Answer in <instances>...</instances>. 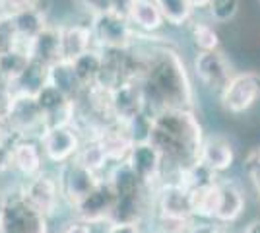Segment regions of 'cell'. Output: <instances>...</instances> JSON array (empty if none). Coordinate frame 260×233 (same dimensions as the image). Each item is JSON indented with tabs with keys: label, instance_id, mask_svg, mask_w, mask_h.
<instances>
[{
	"label": "cell",
	"instance_id": "cell-1",
	"mask_svg": "<svg viewBox=\"0 0 260 233\" xmlns=\"http://www.w3.org/2000/svg\"><path fill=\"white\" fill-rule=\"evenodd\" d=\"M136 47L142 56L138 80L148 111L153 115L163 109H192L194 88L181 53L163 41L148 43V47H140L136 41Z\"/></svg>",
	"mask_w": 260,
	"mask_h": 233
},
{
	"label": "cell",
	"instance_id": "cell-2",
	"mask_svg": "<svg viewBox=\"0 0 260 233\" xmlns=\"http://www.w3.org/2000/svg\"><path fill=\"white\" fill-rule=\"evenodd\" d=\"M204 128L194 109H163L152 115L148 142L161 154L165 177L177 179L200 157Z\"/></svg>",
	"mask_w": 260,
	"mask_h": 233
},
{
	"label": "cell",
	"instance_id": "cell-3",
	"mask_svg": "<svg viewBox=\"0 0 260 233\" xmlns=\"http://www.w3.org/2000/svg\"><path fill=\"white\" fill-rule=\"evenodd\" d=\"M107 179L113 185L115 198H117L115 212H113V222H144L150 214V208H152L153 190L142 183L126 161L111 167Z\"/></svg>",
	"mask_w": 260,
	"mask_h": 233
},
{
	"label": "cell",
	"instance_id": "cell-4",
	"mask_svg": "<svg viewBox=\"0 0 260 233\" xmlns=\"http://www.w3.org/2000/svg\"><path fill=\"white\" fill-rule=\"evenodd\" d=\"M0 233H49V218L25 198L22 189L2 192Z\"/></svg>",
	"mask_w": 260,
	"mask_h": 233
},
{
	"label": "cell",
	"instance_id": "cell-5",
	"mask_svg": "<svg viewBox=\"0 0 260 233\" xmlns=\"http://www.w3.org/2000/svg\"><path fill=\"white\" fill-rule=\"evenodd\" d=\"M148 216L171 222H196L192 192L179 179H163L152 192V208Z\"/></svg>",
	"mask_w": 260,
	"mask_h": 233
},
{
	"label": "cell",
	"instance_id": "cell-6",
	"mask_svg": "<svg viewBox=\"0 0 260 233\" xmlns=\"http://www.w3.org/2000/svg\"><path fill=\"white\" fill-rule=\"evenodd\" d=\"M93 45L101 51H128L138 41V31L124 12H105L89 18Z\"/></svg>",
	"mask_w": 260,
	"mask_h": 233
},
{
	"label": "cell",
	"instance_id": "cell-7",
	"mask_svg": "<svg viewBox=\"0 0 260 233\" xmlns=\"http://www.w3.org/2000/svg\"><path fill=\"white\" fill-rule=\"evenodd\" d=\"M8 126L14 138H31L39 140L47 130L43 111L35 95H12L8 107Z\"/></svg>",
	"mask_w": 260,
	"mask_h": 233
},
{
	"label": "cell",
	"instance_id": "cell-8",
	"mask_svg": "<svg viewBox=\"0 0 260 233\" xmlns=\"http://www.w3.org/2000/svg\"><path fill=\"white\" fill-rule=\"evenodd\" d=\"M109 105H111L115 122L124 124V126H128L130 122H134L144 113H150L146 105L144 88H142L140 80L136 78L122 80L115 88L109 89Z\"/></svg>",
	"mask_w": 260,
	"mask_h": 233
},
{
	"label": "cell",
	"instance_id": "cell-9",
	"mask_svg": "<svg viewBox=\"0 0 260 233\" xmlns=\"http://www.w3.org/2000/svg\"><path fill=\"white\" fill-rule=\"evenodd\" d=\"M82 142H84V138L76 128V124L51 126L39 138V144H41L47 163H54L56 167L72 161L80 152Z\"/></svg>",
	"mask_w": 260,
	"mask_h": 233
},
{
	"label": "cell",
	"instance_id": "cell-10",
	"mask_svg": "<svg viewBox=\"0 0 260 233\" xmlns=\"http://www.w3.org/2000/svg\"><path fill=\"white\" fill-rule=\"evenodd\" d=\"M56 179H58L62 200H64L66 206L72 210L76 204H80L91 190L98 187L99 181L103 177L93 173L91 169H87L86 165H82L74 157L72 161L58 167Z\"/></svg>",
	"mask_w": 260,
	"mask_h": 233
},
{
	"label": "cell",
	"instance_id": "cell-11",
	"mask_svg": "<svg viewBox=\"0 0 260 233\" xmlns=\"http://www.w3.org/2000/svg\"><path fill=\"white\" fill-rule=\"evenodd\" d=\"M115 190L107 177L99 181V185L87 194L80 204L72 208L74 218L87 222L91 225H107L113 222V212H115Z\"/></svg>",
	"mask_w": 260,
	"mask_h": 233
},
{
	"label": "cell",
	"instance_id": "cell-12",
	"mask_svg": "<svg viewBox=\"0 0 260 233\" xmlns=\"http://www.w3.org/2000/svg\"><path fill=\"white\" fill-rule=\"evenodd\" d=\"M20 189L25 194V198L29 200L43 216H47L49 220L56 216L60 204H64L56 173H49L47 169L43 173L35 175V177L25 179L23 185H20Z\"/></svg>",
	"mask_w": 260,
	"mask_h": 233
},
{
	"label": "cell",
	"instance_id": "cell-13",
	"mask_svg": "<svg viewBox=\"0 0 260 233\" xmlns=\"http://www.w3.org/2000/svg\"><path fill=\"white\" fill-rule=\"evenodd\" d=\"M260 97L258 72H239L229 80V84L219 93L223 109L233 115L249 111Z\"/></svg>",
	"mask_w": 260,
	"mask_h": 233
},
{
	"label": "cell",
	"instance_id": "cell-14",
	"mask_svg": "<svg viewBox=\"0 0 260 233\" xmlns=\"http://www.w3.org/2000/svg\"><path fill=\"white\" fill-rule=\"evenodd\" d=\"M192 70L202 86H206L208 89L217 91V93H221L223 88L229 84V80L235 76L231 62L219 49L217 51H198L192 60Z\"/></svg>",
	"mask_w": 260,
	"mask_h": 233
},
{
	"label": "cell",
	"instance_id": "cell-15",
	"mask_svg": "<svg viewBox=\"0 0 260 233\" xmlns=\"http://www.w3.org/2000/svg\"><path fill=\"white\" fill-rule=\"evenodd\" d=\"M128 167L138 175L142 183L150 189H155L165 177V163H163L161 154L153 148L148 140L144 142H134L126 157Z\"/></svg>",
	"mask_w": 260,
	"mask_h": 233
},
{
	"label": "cell",
	"instance_id": "cell-16",
	"mask_svg": "<svg viewBox=\"0 0 260 233\" xmlns=\"http://www.w3.org/2000/svg\"><path fill=\"white\" fill-rule=\"evenodd\" d=\"M35 99L43 111L47 128L58 126V124H74L76 101L64 95L60 89H56L51 84H45L43 88L35 93Z\"/></svg>",
	"mask_w": 260,
	"mask_h": 233
},
{
	"label": "cell",
	"instance_id": "cell-17",
	"mask_svg": "<svg viewBox=\"0 0 260 233\" xmlns=\"http://www.w3.org/2000/svg\"><path fill=\"white\" fill-rule=\"evenodd\" d=\"M245 210V194L235 181L219 177L217 181V204L214 223L217 225H229L237 222Z\"/></svg>",
	"mask_w": 260,
	"mask_h": 233
},
{
	"label": "cell",
	"instance_id": "cell-18",
	"mask_svg": "<svg viewBox=\"0 0 260 233\" xmlns=\"http://www.w3.org/2000/svg\"><path fill=\"white\" fill-rule=\"evenodd\" d=\"M45 163H47V159H45L39 140L16 138L14 148H12V169L16 173H20L23 181L43 173Z\"/></svg>",
	"mask_w": 260,
	"mask_h": 233
},
{
	"label": "cell",
	"instance_id": "cell-19",
	"mask_svg": "<svg viewBox=\"0 0 260 233\" xmlns=\"http://www.w3.org/2000/svg\"><path fill=\"white\" fill-rule=\"evenodd\" d=\"M198 161L210 171H214L216 175L225 173L231 169L233 161H235V148L229 142V138L221 136V134H214V136H206L202 148H200V157Z\"/></svg>",
	"mask_w": 260,
	"mask_h": 233
},
{
	"label": "cell",
	"instance_id": "cell-20",
	"mask_svg": "<svg viewBox=\"0 0 260 233\" xmlns=\"http://www.w3.org/2000/svg\"><path fill=\"white\" fill-rule=\"evenodd\" d=\"M27 55L33 62L51 68L60 58V25H47L27 45Z\"/></svg>",
	"mask_w": 260,
	"mask_h": 233
},
{
	"label": "cell",
	"instance_id": "cell-21",
	"mask_svg": "<svg viewBox=\"0 0 260 233\" xmlns=\"http://www.w3.org/2000/svg\"><path fill=\"white\" fill-rule=\"evenodd\" d=\"M93 35L89 23H68L60 25V58L66 62H74L76 58L91 51Z\"/></svg>",
	"mask_w": 260,
	"mask_h": 233
},
{
	"label": "cell",
	"instance_id": "cell-22",
	"mask_svg": "<svg viewBox=\"0 0 260 233\" xmlns=\"http://www.w3.org/2000/svg\"><path fill=\"white\" fill-rule=\"evenodd\" d=\"M126 16L134 29L142 35H152L165 25L161 12L153 0H128Z\"/></svg>",
	"mask_w": 260,
	"mask_h": 233
},
{
	"label": "cell",
	"instance_id": "cell-23",
	"mask_svg": "<svg viewBox=\"0 0 260 233\" xmlns=\"http://www.w3.org/2000/svg\"><path fill=\"white\" fill-rule=\"evenodd\" d=\"M103 60H105L103 51L93 47L91 51L84 53L80 58H76L72 62L74 74H76L78 82L84 89H89L99 84V78H101V72H103Z\"/></svg>",
	"mask_w": 260,
	"mask_h": 233
},
{
	"label": "cell",
	"instance_id": "cell-24",
	"mask_svg": "<svg viewBox=\"0 0 260 233\" xmlns=\"http://www.w3.org/2000/svg\"><path fill=\"white\" fill-rule=\"evenodd\" d=\"M76 159L82 165H86L87 169H91L93 173H98L101 177H107V173L111 171V167H113L98 136H87V138H84Z\"/></svg>",
	"mask_w": 260,
	"mask_h": 233
},
{
	"label": "cell",
	"instance_id": "cell-25",
	"mask_svg": "<svg viewBox=\"0 0 260 233\" xmlns=\"http://www.w3.org/2000/svg\"><path fill=\"white\" fill-rule=\"evenodd\" d=\"M47 84H51L56 89H60L64 95H68L70 99L74 101H78V97L84 91V88L78 82L76 74H74L72 62H66V60H58L56 64H53V66L49 68Z\"/></svg>",
	"mask_w": 260,
	"mask_h": 233
},
{
	"label": "cell",
	"instance_id": "cell-26",
	"mask_svg": "<svg viewBox=\"0 0 260 233\" xmlns=\"http://www.w3.org/2000/svg\"><path fill=\"white\" fill-rule=\"evenodd\" d=\"M10 22L25 49H27V45H29V41H31L33 37L39 34V31H43L45 27L49 25V22H47V12H45L43 6L41 8H33L29 12H23L20 16L12 18Z\"/></svg>",
	"mask_w": 260,
	"mask_h": 233
},
{
	"label": "cell",
	"instance_id": "cell-27",
	"mask_svg": "<svg viewBox=\"0 0 260 233\" xmlns=\"http://www.w3.org/2000/svg\"><path fill=\"white\" fill-rule=\"evenodd\" d=\"M153 2L161 12L165 23H169L173 27H181L192 20L194 8H192L190 0H153Z\"/></svg>",
	"mask_w": 260,
	"mask_h": 233
},
{
	"label": "cell",
	"instance_id": "cell-28",
	"mask_svg": "<svg viewBox=\"0 0 260 233\" xmlns=\"http://www.w3.org/2000/svg\"><path fill=\"white\" fill-rule=\"evenodd\" d=\"M190 34H192V41L198 51H217L219 49V35L212 23H194Z\"/></svg>",
	"mask_w": 260,
	"mask_h": 233
},
{
	"label": "cell",
	"instance_id": "cell-29",
	"mask_svg": "<svg viewBox=\"0 0 260 233\" xmlns=\"http://www.w3.org/2000/svg\"><path fill=\"white\" fill-rule=\"evenodd\" d=\"M239 12V0H210L208 4V14L212 22L228 23L231 22Z\"/></svg>",
	"mask_w": 260,
	"mask_h": 233
},
{
	"label": "cell",
	"instance_id": "cell-30",
	"mask_svg": "<svg viewBox=\"0 0 260 233\" xmlns=\"http://www.w3.org/2000/svg\"><path fill=\"white\" fill-rule=\"evenodd\" d=\"M43 0H0V20H12L23 12L41 8Z\"/></svg>",
	"mask_w": 260,
	"mask_h": 233
},
{
	"label": "cell",
	"instance_id": "cell-31",
	"mask_svg": "<svg viewBox=\"0 0 260 233\" xmlns=\"http://www.w3.org/2000/svg\"><path fill=\"white\" fill-rule=\"evenodd\" d=\"M245 171H247V175H249L250 183H252V187L256 190V196H258V202H260V148H252L247 157H245Z\"/></svg>",
	"mask_w": 260,
	"mask_h": 233
},
{
	"label": "cell",
	"instance_id": "cell-32",
	"mask_svg": "<svg viewBox=\"0 0 260 233\" xmlns=\"http://www.w3.org/2000/svg\"><path fill=\"white\" fill-rule=\"evenodd\" d=\"M16 138L14 136H0V173L12 171V148Z\"/></svg>",
	"mask_w": 260,
	"mask_h": 233
},
{
	"label": "cell",
	"instance_id": "cell-33",
	"mask_svg": "<svg viewBox=\"0 0 260 233\" xmlns=\"http://www.w3.org/2000/svg\"><path fill=\"white\" fill-rule=\"evenodd\" d=\"M103 233H144L142 223H132V222H111L105 225Z\"/></svg>",
	"mask_w": 260,
	"mask_h": 233
},
{
	"label": "cell",
	"instance_id": "cell-34",
	"mask_svg": "<svg viewBox=\"0 0 260 233\" xmlns=\"http://www.w3.org/2000/svg\"><path fill=\"white\" fill-rule=\"evenodd\" d=\"M60 233H95V225H91V223H87V222H82V220H78V218H72L70 222H66L64 225H62Z\"/></svg>",
	"mask_w": 260,
	"mask_h": 233
},
{
	"label": "cell",
	"instance_id": "cell-35",
	"mask_svg": "<svg viewBox=\"0 0 260 233\" xmlns=\"http://www.w3.org/2000/svg\"><path fill=\"white\" fill-rule=\"evenodd\" d=\"M217 227V223L214 222H204V220H196L184 233H214Z\"/></svg>",
	"mask_w": 260,
	"mask_h": 233
},
{
	"label": "cell",
	"instance_id": "cell-36",
	"mask_svg": "<svg viewBox=\"0 0 260 233\" xmlns=\"http://www.w3.org/2000/svg\"><path fill=\"white\" fill-rule=\"evenodd\" d=\"M12 101V91L6 84L0 82V115H8V107Z\"/></svg>",
	"mask_w": 260,
	"mask_h": 233
},
{
	"label": "cell",
	"instance_id": "cell-37",
	"mask_svg": "<svg viewBox=\"0 0 260 233\" xmlns=\"http://www.w3.org/2000/svg\"><path fill=\"white\" fill-rule=\"evenodd\" d=\"M243 233H260V218L258 220H252V222L245 227V231Z\"/></svg>",
	"mask_w": 260,
	"mask_h": 233
},
{
	"label": "cell",
	"instance_id": "cell-38",
	"mask_svg": "<svg viewBox=\"0 0 260 233\" xmlns=\"http://www.w3.org/2000/svg\"><path fill=\"white\" fill-rule=\"evenodd\" d=\"M190 4H192L194 10H202V8H208L210 0H190Z\"/></svg>",
	"mask_w": 260,
	"mask_h": 233
},
{
	"label": "cell",
	"instance_id": "cell-39",
	"mask_svg": "<svg viewBox=\"0 0 260 233\" xmlns=\"http://www.w3.org/2000/svg\"><path fill=\"white\" fill-rule=\"evenodd\" d=\"M214 233H231V231H229V229L225 227V225H217L216 231H214Z\"/></svg>",
	"mask_w": 260,
	"mask_h": 233
},
{
	"label": "cell",
	"instance_id": "cell-40",
	"mask_svg": "<svg viewBox=\"0 0 260 233\" xmlns=\"http://www.w3.org/2000/svg\"><path fill=\"white\" fill-rule=\"evenodd\" d=\"M0 212H2V192H0Z\"/></svg>",
	"mask_w": 260,
	"mask_h": 233
}]
</instances>
